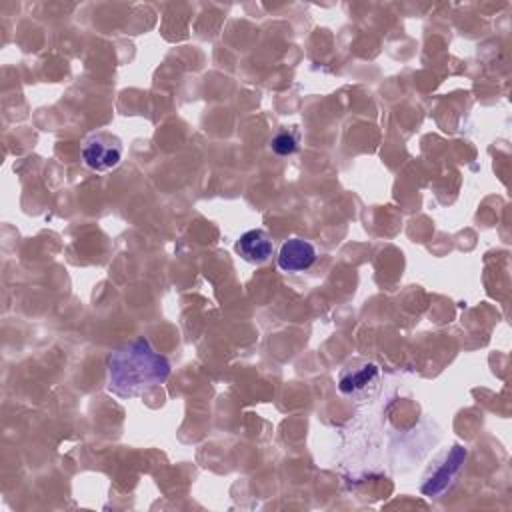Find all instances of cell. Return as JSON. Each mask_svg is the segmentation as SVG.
Returning <instances> with one entry per match:
<instances>
[{
  "mask_svg": "<svg viewBox=\"0 0 512 512\" xmlns=\"http://www.w3.org/2000/svg\"><path fill=\"white\" fill-rule=\"evenodd\" d=\"M170 376V362L156 352L146 338H138L108 358V388L120 398H136L164 384Z\"/></svg>",
  "mask_w": 512,
  "mask_h": 512,
  "instance_id": "obj_1",
  "label": "cell"
},
{
  "mask_svg": "<svg viewBox=\"0 0 512 512\" xmlns=\"http://www.w3.org/2000/svg\"><path fill=\"white\" fill-rule=\"evenodd\" d=\"M380 388V368L370 360H352L338 374V390L346 398L362 404L376 396Z\"/></svg>",
  "mask_w": 512,
  "mask_h": 512,
  "instance_id": "obj_2",
  "label": "cell"
},
{
  "mask_svg": "<svg viewBox=\"0 0 512 512\" xmlns=\"http://www.w3.org/2000/svg\"><path fill=\"white\" fill-rule=\"evenodd\" d=\"M124 154L122 140L110 132H94L82 144V160L90 170L106 172L120 164Z\"/></svg>",
  "mask_w": 512,
  "mask_h": 512,
  "instance_id": "obj_3",
  "label": "cell"
},
{
  "mask_svg": "<svg viewBox=\"0 0 512 512\" xmlns=\"http://www.w3.org/2000/svg\"><path fill=\"white\" fill-rule=\"evenodd\" d=\"M466 456H468V452L460 444H454L450 450L442 452L430 466L428 474L424 476V482L420 486L422 494H426V496L442 494L454 482V478L460 474V470L466 462Z\"/></svg>",
  "mask_w": 512,
  "mask_h": 512,
  "instance_id": "obj_4",
  "label": "cell"
},
{
  "mask_svg": "<svg viewBox=\"0 0 512 512\" xmlns=\"http://www.w3.org/2000/svg\"><path fill=\"white\" fill-rule=\"evenodd\" d=\"M316 260V248L302 238L286 240L278 250V266L284 272H304Z\"/></svg>",
  "mask_w": 512,
  "mask_h": 512,
  "instance_id": "obj_5",
  "label": "cell"
},
{
  "mask_svg": "<svg viewBox=\"0 0 512 512\" xmlns=\"http://www.w3.org/2000/svg\"><path fill=\"white\" fill-rule=\"evenodd\" d=\"M272 240L264 230H248L236 242V252L250 264H264L272 256Z\"/></svg>",
  "mask_w": 512,
  "mask_h": 512,
  "instance_id": "obj_6",
  "label": "cell"
},
{
  "mask_svg": "<svg viewBox=\"0 0 512 512\" xmlns=\"http://www.w3.org/2000/svg\"><path fill=\"white\" fill-rule=\"evenodd\" d=\"M298 142H300V132L296 128L294 130H280L270 140V148L280 156H288V154H294L298 150Z\"/></svg>",
  "mask_w": 512,
  "mask_h": 512,
  "instance_id": "obj_7",
  "label": "cell"
}]
</instances>
